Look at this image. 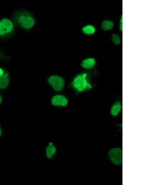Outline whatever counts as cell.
Instances as JSON below:
<instances>
[{
    "label": "cell",
    "mask_w": 148,
    "mask_h": 185,
    "mask_svg": "<svg viewBox=\"0 0 148 185\" xmlns=\"http://www.w3.org/2000/svg\"><path fill=\"white\" fill-rule=\"evenodd\" d=\"M87 75L86 74L79 75L76 77L74 80L73 83L74 87L79 91H82L88 87H91L86 80Z\"/></svg>",
    "instance_id": "6da1fadb"
},
{
    "label": "cell",
    "mask_w": 148,
    "mask_h": 185,
    "mask_svg": "<svg viewBox=\"0 0 148 185\" xmlns=\"http://www.w3.org/2000/svg\"><path fill=\"white\" fill-rule=\"evenodd\" d=\"M109 157L116 165H121L122 163V151L121 148H112L109 152Z\"/></svg>",
    "instance_id": "7a4b0ae2"
},
{
    "label": "cell",
    "mask_w": 148,
    "mask_h": 185,
    "mask_svg": "<svg viewBox=\"0 0 148 185\" xmlns=\"http://www.w3.org/2000/svg\"><path fill=\"white\" fill-rule=\"evenodd\" d=\"M18 22L23 28L28 29L34 26L35 20L30 14H22L18 18Z\"/></svg>",
    "instance_id": "3957f363"
},
{
    "label": "cell",
    "mask_w": 148,
    "mask_h": 185,
    "mask_svg": "<svg viewBox=\"0 0 148 185\" xmlns=\"http://www.w3.org/2000/svg\"><path fill=\"white\" fill-rule=\"evenodd\" d=\"M48 82L56 91L61 90L63 89L65 84L63 78L56 75L50 76L48 79Z\"/></svg>",
    "instance_id": "277c9868"
},
{
    "label": "cell",
    "mask_w": 148,
    "mask_h": 185,
    "mask_svg": "<svg viewBox=\"0 0 148 185\" xmlns=\"http://www.w3.org/2000/svg\"><path fill=\"white\" fill-rule=\"evenodd\" d=\"M13 28V23L10 19L3 18L0 21V35H4L7 33H10Z\"/></svg>",
    "instance_id": "5b68a950"
},
{
    "label": "cell",
    "mask_w": 148,
    "mask_h": 185,
    "mask_svg": "<svg viewBox=\"0 0 148 185\" xmlns=\"http://www.w3.org/2000/svg\"><path fill=\"white\" fill-rule=\"evenodd\" d=\"M51 103L53 105L64 107L68 104L67 99L65 97L60 95H55L51 99Z\"/></svg>",
    "instance_id": "8992f818"
},
{
    "label": "cell",
    "mask_w": 148,
    "mask_h": 185,
    "mask_svg": "<svg viewBox=\"0 0 148 185\" xmlns=\"http://www.w3.org/2000/svg\"><path fill=\"white\" fill-rule=\"evenodd\" d=\"M10 83V79L7 73L3 74L0 76V89L4 90L8 86Z\"/></svg>",
    "instance_id": "52a82bcc"
},
{
    "label": "cell",
    "mask_w": 148,
    "mask_h": 185,
    "mask_svg": "<svg viewBox=\"0 0 148 185\" xmlns=\"http://www.w3.org/2000/svg\"><path fill=\"white\" fill-rule=\"evenodd\" d=\"M96 61L94 58H89L87 59H84L82 62L81 65L83 67L86 69H91L94 67V66L95 65Z\"/></svg>",
    "instance_id": "ba28073f"
},
{
    "label": "cell",
    "mask_w": 148,
    "mask_h": 185,
    "mask_svg": "<svg viewBox=\"0 0 148 185\" xmlns=\"http://www.w3.org/2000/svg\"><path fill=\"white\" fill-rule=\"evenodd\" d=\"M46 151V157L49 158H52V156L55 154L56 149L55 147L53 145V143H50L48 145V146L45 149Z\"/></svg>",
    "instance_id": "9c48e42d"
},
{
    "label": "cell",
    "mask_w": 148,
    "mask_h": 185,
    "mask_svg": "<svg viewBox=\"0 0 148 185\" xmlns=\"http://www.w3.org/2000/svg\"><path fill=\"white\" fill-rule=\"evenodd\" d=\"M122 109V105L120 102H117L112 106L111 110V113L112 115L114 116H117L118 114L120 113Z\"/></svg>",
    "instance_id": "30bf717a"
},
{
    "label": "cell",
    "mask_w": 148,
    "mask_h": 185,
    "mask_svg": "<svg viewBox=\"0 0 148 185\" xmlns=\"http://www.w3.org/2000/svg\"><path fill=\"white\" fill-rule=\"evenodd\" d=\"M114 26V23L110 20H104L102 22V24H101L102 29L104 31H108V30L112 29Z\"/></svg>",
    "instance_id": "8fae6325"
},
{
    "label": "cell",
    "mask_w": 148,
    "mask_h": 185,
    "mask_svg": "<svg viewBox=\"0 0 148 185\" xmlns=\"http://www.w3.org/2000/svg\"><path fill=\"white\" fill-rule=\"evenodd\" d=\"M82 30L85 34L92 35L95 32L96 29L93 25H89L83 27Z\"/></svg>",
    "instance_id": "7c38bea8"
},
{
    "label": "cell",
    "mask_w": 148,
    "mask_h": 185,
    "mask_svg": "<svg viewBox=\"0 0 148 185\" xmlns=\"http://www.w3.org/2000/svg\"><path fill=\"white\" fill-rule=\"evenodd\" d=\"M112 41L115 45H119L121 44V39L119 36L116 34H114L112 36Z\"/></svg>",
    "instance_id": "4fadbf2b"
},
{
    "label": "cell",
    "mask_w": 148,
    "mask_h": 185,
    "mask_svg": "<svg viewBox=\"0 0 148 185\" xmlns=\"http://www.w3.org/2000/svg\"><path fill=\"white\" fill-rule=\"evenodd\" d=\"M0 60L4 62H8L9 61V57L7 56H6V54L1 50H0Z\"/></svg>",
    "instance_id": "5bb4252c"
},
{
    "label": "cell",
    "mask_w": 148,
    "mask_h": 185,
    "mask_svg": "<svg viewBox=\"0 0 148 185\" xmlns=\"http://www.w3.org/2000/svg\"><path fill=\"white\" fill-rule=\"evenodd\" d=\"M122 21H123V19H122V16L121 17V20H120V30L121 31H122Z\"/></svg>",
    "instance_id": "9a60e30c"
},
{
    "label": "cell",
    "mask_w": 148,
    "mask_h": 185,
    "mask_svg": "<svg viewBox=\"0 0 148 185\" xmlns=\"http://www.w3.org/2000/svg\"><path fill=\"white\" fill-rule=\"evenodd\" d=\"M3 74H4V71H3V70L0 68V76H1Z\"/></svg>",
    "instance_id": "2e32d148"
},
{
    "label": "cell",
    "mask_w": 148,
    "mask_h": 185,
    "mask_svg": "<svg viewBox=\"0 0 148 185\" xmlns=\"http://www.w3.org/2000/svg\"><path fill=\"white\" fill-rule=\"evenodd\" d=\"M2 100H3V99H2V96L0 95V105H1L2 103Z\"/></svg>",
    "instance_id": "e0dca14e"
},
{
    "label": "cell",
    "mask_w": 148,
    "mask_h": 185,
    "mask_svg": "<svg viewBox=\"0 0 148 185\" xmlns=\"http://www.w3.org/2000/svg\"><path fill=\"white\" fill-rule=\"evenodd\" d=\"M2 134V129L1 126L0 125V137L1 136Z\"/></svg>",
    "instance_id": "ac0fdd59"
}]
</instances>
